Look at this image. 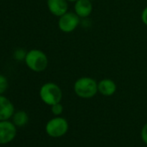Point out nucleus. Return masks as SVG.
Wrapping results in <instances>:
<instances>
[{
    "label": "nucleus",
    "mask_w": 147,
    "mask_h": 147,
    "mask_svg": "<svg viewBox=\"0 0 147 147\" xmlns=\"http://www.w3.org/2000/svg\"><path fill=\"white\" fill-rule=\"evenodd\" d=\"M117 86L110 79H103L98 83V92L104 96H112L115 94Z\"/></svg>",
    "instance_id": "10"
},
{
    "label": "nucleus",
    "mask_w": 147,
    "mask_h": 147,
    "mask_svg": "<svg viewBox=\"0 0 147 147\" xmlns=\"http://www.w3.org/2000/svg\"><path fill=\"white\" fill-rule=\"evenodd\" d=\"M51 112L55 116H60L63 112V106L61 104V102L54 104L51 106Z\"/></svg>",
    "instance_id": "13"
},
{
    "label": "nucleus",
    "mask_w": 147,
    "mask_h": 147,
    "mask_svg": "<svg viewBox=\"0 0 147 147\" xmlns=\"http://www.w3.org/2000/svg\"><path fill=\"white\" fill-rule=\"evenodd\" d=\"M17 135V127L13 122L9 120L0 121V144L11 142Z\"/></svg>",
    "instance_id": "6"
},
{
    "label": "nucleus",
    "mask_w": 147,
    "mask_h": 147,
    "mask_svg": "<svg viewBox=\"0 0 147 147\" xmlns=\"http://www.w3.org/2000/svg\"><path fill=\"white\" fill-rule=\"evenodd\" d=\"M8 88V80L7 78L3 76L0 75V94H3Z\"/></svg>",
    "instance_id": "12"
},
{
    "label": "nucleus",
    "mask_w": 147,
    "mask_h": 147,
    "mask_svg": "<svg viewBox=\"0 0 147 147\" xmlns=\"http://www.w3.org/2000/svg\"><path fill=\"white\" fill-rule=\"evenodd\" d=\"M141 20L144 23V24H145L147 26V6L143 10L142 14H141Z\"/></svg>",
    "instance_id": "16"
},
{
    "label": "nucleus",
    "mask_w": 147,
    "mask_h": 147,
    "mask_svg": "<svg viewBox=\"0 0 147 147\" xmlns=\"http://www.w3.org/2000/svg\"><path fill=\"white\" fill-rule=\"evenodd\" d=\"M27 52L24 49H18L14 52V58L18 61H23L25 59Z\"/></svg>",
    "instance_id": "14"
},
{
    "label": "nucleus",
    "mask_w": 147,
    "mask_h": 147,
    "mask_svg": "<svg viewBox=\"0 0 147 147\" xmlns=\"http://www.w3.org/2000/svg\"><path fill=\"white\" fill-rule=\"evenodd\" d=\"M15 112L12 102L5 96L0 94V121L9 120Z\"/></svg>",
    "instance_id": "7"
},
{
    "label": "nucleus",
    "mask_w": 147,
    "mask_h": 147,
    "mask_svg": "<svg viewBox=\"0 0 147 147\" xmlns=\"http://www.w3.org/2000/svg\"><path fill=\"white\" fill-rule=\"evenodd\" d=\"M76 94L82 99H91L98 93V83L90 77H81L74 84Z\"/></svg>",
    "instance_id": "1"
},
{
    "label": "nucleus",
    "mask_w": 147,
    "mask_h": 147,
    "mask_svg": "<svg viewBox=\"0 0 147 147\" xmlns=\"http://www.w3.org/2000/svg\"><path fill=\"white\" fill-rule=\"evenodd\" d=\"M47 6L51 14L59 18L67 12L68 8L67 0H47Z\"/></svg>",
    "instance_id": "8"
},
{
    "label": "nucleus",
    "mask_w": 147,
    "mask_h": 147,
    "mask_svg": "<svg viewBox=\"0 0 147 147\" xmlns=\"http://www.w3.org/2000/svg\"><path fill=\"white\" fill-rule=\"evenodd\" d=\"M41 100L49 106L61 102L62 99V91L61 88L54 82H47L43 84L39 91Z\"/></svg>",
    "instance_id": "3"
},
{
    "label": "nucleus",
    "mask_w": 147,
    "mask_h": 147,
    "mask_svg": "<svg viewBox=\"0 0 147 147\" xmlns=\"http://www.w3.org/2000/svg\"><path fill=\"white\" fill-rule=\"evenodd\" d=\"M93 11L92 1L89 0H78L75 3V12L82 18H86Z\"/></svg>",
    "instance_id": "9"
},
{
    "label": "nucleus",
    "mask_w": 147,
    "mask_h": 147,
    "mask_svg": "<svg viewBox=\"0 0 147 147\" xmlns=\"http://www.w3.org/2000/svg\"><path fill=\"white\" fill-rule=\"evenodd\" d=\"M68 127V122L66 119L55 116L47 122L45 131L51 138H61L67 132Z\"/></svg>",
    "instance_id": "4"
},
{
    "label": "nucleus",
    "mask_w": 147,
    "mask_h": 147,
    "mask_svg": "<svg viewBox=\"0 0 147 147\" xmlns=\"http://www.w3.org/2000/svg\"><path fill=\"white\" fill-rule=\"evenodd\" d=\"M141 138H142V141L147 145V123L144 125V126L142 127L141 129Z\"/></svg>",
    "instance_id": "15"
},
{
    "label": "nucleus",
    "mask_w": 147,
    "mask_h": 147,
    "mask_svg": "<svg viewBox=\"0 0 147 147\" xmlns=\"http://www.w3.org/2000/svg\"><path fill=\"white\" fill-rule=\"evenodd\" d=\"M24 61L30 70L36 73L44 71L49 64V60L46 54L42 50L36 49L27 52Z\"/></svg>",
    "instance_id": "2"
},
{
    "label": "nucleus",
    "mask_w": 147,
    "mask_h": 147,
    "mask_svg": "<svg viewBox=\"0 0 147 147\" xmlns=\"http://www.w3.org/2000/svg\"><path fill=\"white\" fill-rule=\"evenodd\" d=\"M89 1H94V0H89Z\"/></svg>",
    "instance_id": "18"
},
{
    "label": "nucleus",
    "mask_w": 147,
    "mask_h": 147,
    "mask_svg": "<svg viewBox=\"0 0 147 147\" xmlns=\"http://www.w3.org/2000/svg\"><path fill=\"white\" fill-rule=\"evenodd\" d=\"M145 147H147V145H146V146H145Z\"/></svg>",
    "instance_id": "19"
},
{
    "label": "nucleus",
    "mask_w": 147,
    "mask_h": 147,
    "mask_svg": "<svg viewBox=\"0 0 147 147\" xmlns=\"http://www.w3.org/2000/svg\"><path fill=\"white\" fill-rule=\"evenodd\" d=\"M13 123L16 126H24L29 121V116L25 111H18L13 114Z\"/></svg>",
    "instance_id": "11"
},
{
    "label": "nucleus",
    "mask_w": 147,
    "mask_h": 147,
    "mask_svg": "<svg viewBox=\"0 0 147 147\" xmlns=\"http://www.w3.org/2000/svg\"><path fill=\"white\" fill-rule=\"evenodd\" d=\"M67 2H72V3H76V1H78V0H67Z\"/></svg>",
    "instance_id": "17"
},
{
    "label": "nucleus",
    "mask_w": 147,
    "mask_h": 147,
    "mask_svg": "<svg viewBox=\"0 0 147 147\" xmlns=\"http://www.w3.org/2000/svg\"><path fill=\"white\" fill-rule=\"evenodd\" d=\"M80 24V17L76 12H66L59 18L58 27L65 33H70L75 30Z\"/></svg>",
    "instance_id": "5"
}]
</instances>
